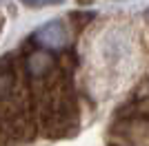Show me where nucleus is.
Returning a JSON list of instances; mask_svg holds the SVG:
<instances>
[{"mask_svg":"<svg viewBox=\"0 0 149 146\" xmlns=\"http://www.w3.org/2000/svg\"><path fill=\"white\" fill-rule=\"evenodd\" d=\"M134 53V42L125 31L111 29L98 40V64L102 62L105 71H118L129 62Z\"/></svg>","mask_w":149,"mask_h":146,"instance_id":"f257e3e1","label":"nucleus"},{"mask_svg":"<svg viewBox=\"0 0 149 146\" xmlns=\"http://www.w3.org/2000/svg\"><path fill=\"white\" fill-rule=\"evenodd\" d=\"M33 40H36L42 49L56 51V49H62L67 44L69 36H67V29H65V24H62L60 20H51V22L42 24V27L36 31Z\"/></svg>","mask_w":149,"mask_h":146,"instance_id":"f03ea898","label":"nucleus"},{"mask_svg":"<svg viewBox=\"0 0 149 146\" xmlns=\"http://www.w3.org/2000/svg\"><path fill=\"white\" fill-rule=\"evenodd\" d=\"M51 67V58L45 51H38V53H33L29 58V73L31 75H42V73H47Z\"/></svg>","mask_w":149,"mask_h":146,"instance_id":"7ed1b4c3","label":"nucleus"},{"mask_svg":"<svg viewBox=\"0 0 149 146\" xmlns=\"http://www.w3.org/2000/svg\"><path fill=\"white\" fill-rule=\"evenodd\" d=\"M27 7H33V9H38V7H51V5H62L65 0H22Z\"/></svg>","mask_w":149,"mask_h":146,"instance_id":"20e7f679","label":"nucleus"}]
</instances>
